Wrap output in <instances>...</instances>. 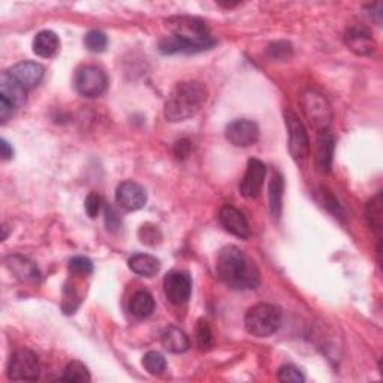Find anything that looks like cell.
Here are the masks:
<instances>
[{
  "label": "cell",
  "instance_id": "7c38bea8",
  "mask_svg": "<svg viewBox=\"0 0 383 383\" xmlns=\"http://www.w3.org/2000/svg\"><path fill=\"white\" fill-rule=\"evenodd\" d=\"M115 201L126 211H138L145 205L147 192L141 185L127 180L117 187Z\"/></svg>",
  "mask_w": 383,
  "mask_h": 383
},
{
  "label": "cell",
  "instance_id": "5b68a950",
  "mask_svg": "<svg viewBox=\"0 0 383 383\" xmlns=\"http://www.w3.org/2000/svg\"><path fill=\"white\" fill-rule=\"evenodd\" d=\"M301 106L305 119L319 132L326 131L334 119L331 105L324 94L315 90H307L301 98Z\"/></svg>",
  "mask_w": 383,
  "mask_h": 383
},
{
  "label": "cell",
  "instance_id": "277c9868",
  "mask_svg": "<svg viewBox=\"0 0 383 383\" xmlns=\"http://www.w3.org/2000/svg\"><path fill=\"white\" fill-rule=\"evenodd\" d=\"M282 325V310L273 304H256L249 308L244 317V326L254 337H270L279 331Z\"/></svg>",
  "mask_w": 383,
  "mask_h": 383
},
{
  "label": "cell",
  "instance_id": "d6986e66",
  "mask_svg": "<svg viewBox=\"0 0 383 383\" xmlns=\"http://www.w3.org/2000/svg\"><path fill=\"white\" fill-rule=\"evenodd\" d=\"M162 346L171 354H185L190 347L189 337L177 326H168L161 337Z\"/></svg>",
  "mask_w": 383,
  "mask_h": 383
},
{
  "label": "cell",
  "instance_id": "f546056e",
  "mask_svg": "<svg viewBox=\"0 0 383 383\" xmlns=\"http://www.w3.org/2000/svg\"><path fill=\"white\" fill-rule=\"evenodd\" d=\"M69 273L72 275H80V277H87L93 273V263L86 256H75L69 262Z\"/></svg>",
  "mask_w": 383,
  "mask_h": 383
},
{
  "label": "cell",
  "instance_id": "f1b7e54d",
  "mask_svg": "<svg viewBox=\"0 0 383 383\" xmlns=\"http://www.w3.org/2000/svg\"><path fill=\"white\" fill-rule=\"evenodd\" d=\"M84 44H86L87 50L92 52H102L105 51L106 45H108V38L99 30H92L84 36Z\"/></svg>",
  "mask_w": 383,
  "mask_h": 383
},
{
  "label": "cell",
  "instance_id": "cb8c5ba5",
  "mask_svg": "<svg viewBox=\"0 0 383 383\" xmlns=\"http://www.w3.org/2000/svg\"><path fill=\"white\" fill-rule=\"evenodd\" d=\"M366 219L368 222V226L373 229L376 233H380L382 219H383L382 194H377L373 199L368 201V204L366 207Z\"/></svg>",
  "mask_w": 383,
  "mask_h": 383
},
{
  "label": "cell",
  "instance_id": "4dcf8cb0",
  "mask_svg": "<svg viewBox=\"0 0 383 383\" xmlns=\"http://www.w3.org/2000/svg\"><path fill=\"white\" fill-rule=\"evenodd\" d=\"M279 380L280 382H291V383H303L305 380L304 375L301 373V370L300 368H296L295 366H283L280 367L279 370Z\"/></svg>",
  "mask_w": 383,
  "mask_h": 383
},
{
  "label": "cell",
  "instance_id": "8992f818",
  "mask_svg": "<svg viewBox=\"0 0 383 383\" xmlns=\"http://www.w3.org/2000/svg\"><path fill=\"white\" fill-rule=\"evenodd\" d=\"M41 373L39 359L30 349H20L8 363V377L20 382H35Z\"/></svg>",
  "mask_w": 383,
  "mask_h": 383
},
{
  "label": "cell",
  "instance_id": "2e32d148",
  "mask_svg": "<svg viewBox=\"0 0 383 383\" xmlns=\"http://www.w3.org/2000/svg\"><path fill=\"white\" fill-rule=\"evenodd\" d=\"M26 90L36 87L44 78V66L36 62H21L8 71Z\"/></svg>",
  "mask_w": 383,
  "mask_h": 383
},
{
  "label": "cell",
  "instance_id": "8fae6325",
  "mask_svg": "<svg viewBox=\"0 0 383 383\" xmlns=\"http://www.w3.org/2000/svg\"><path fill=\"white\" fill-rule=\"evenodd\" d=\"M265 175H267V166H265V164L261 162L259 159H250L247 162L246 174H244L240 185L241 195L249 199L258 198L262 192Z\"/></svg>",
  "mask_w": 383,
  "mask_h": 383
},
{
  "label": "cell",
  "instance_id": "836d02e7",
  "mask_svg": "<svg viewBox=\"0 0 383 383\" xmlns=\"http://www.w3.org/2000/svg\"><path fill=\"white\" fill-rule=\"evenodd\" d=\"M17 111L18 110L15 108L14 105H10L8 101L0 98V123L6 124L15 115Z\"/></svg>",
  "mask_w": 383,
  "mask_h": 383
},
{
  "label": "cell",
  "instance_id": "5bb4252c",
  "mask_svg": "<svg viewBox=\"0 0 383 383\" xmlns=\"http://www.w3.org/2000/svg\"><path fill=\"white\" fill-rule=\"evenodd\" d=\"M334 148L335 140L333 133L328 132V129L319 132L315 147V166L321 174H328L331 171Z\"/></svg>",
  "mask_w": 383,
  "mask_h": 383
},
{
  "label": "cell",
  "instance_id": "484cf974",
  "mask_svg": "<svg viewBox=\"0 0 383 383\" xmlns=\"http://www.w3.org/2000/svg\"><path fill=\"white\" fill-rule=\"evenodd\" d=\"M63 380L86 383L92 380V376L89 368L82 363H80V361H72V363L66 366L65 371H63Z\"/></svg>",
  "mask_w": 383,
  "mask_h": 383
},
{
  "label": "cell",
  "instance_id": "7a4b0ae2",
  "mask_svg": "<svg viewBox=\"0 0 383 383\" xmlns=\"http://www.w3.org/2000/svg\"><path fill=\"white\" fill-rule=\"evenodd\" d=\"M216 268L219 279L232 289H254L261 282L256 265L249 262L246 254L236 246H226L220 250Z\"/></svg>",
  "mask_w": 383,
  "mask_h": 383
},
{
  "label": "cell",
  "instance_id": "d6a6232c",
  "mask_svg": "<svg viewBox=\"0 0 383 383\" xmlns=\"http://www.w3.org/2000/svg\"><path fill=\"white\" fill-rule=\"evenodd\" d=\"M84 207H86V211L89 217L94 219L96 216L99 215L101 211V207H102V199L99 195L96 194H90L87 198H86V202H84Z\"/></svg>",
  "mask_w": 383,
  "mask_h": 383
},
{
  "label": "cell",
  "instance_id": "ba28073f",
  "mask_svg": "<svg viewBox=\"0 0 383 383\" xmlns=\"http://www.w3.org/2000/svg\"><path fill=\"white\" fill-rule=\"evenodd\" d=\"M108 87V77L98 66H84L75 75V89L84 98H98Z\"/></svg>",
  "mask_w": 383,
  "mask_h": 383
},
{
  "label": "cell",
  "instance_id": "d4e9b609",
  "mask_svg": "<svg viewBox=\"0 0 383 383\" xmlns=\"http://www.w3.org/2000/svg\"><path fill=\"white\" fill-rule=\"evenodd\" d=\"M316 201H317L319 204H321L325 210H328L329 212H331V215H333L334 217H338L340 220H343V217H345V210H343L342 205L338 204L337 198H335L328 189H325V187L317 189V192H316Z\"/></svg>",
  "mask_w": 383,
  "mask_h": 383
},
{
  "label": "cell",
  "instance_id": "83f0119b",
  "mask_svg": "<svg viewBox=\"0 0 383 383\" xmlns=\"http://www.w3.org/2000/svg\"><path fill=\"white\" fill-rule=\"evenodd\" d=\"M143 366L150 375L159 376L162 375L166 368V359L159 352H148L143 359Z\"/></svg>",
  "mask_w": 383,
  "mask_h": 383
},
{
  "label": "cell",
  "instance_id": "ac0fdd59",
  "mask_svg": "<svg viewBox=\"0 0 383 383\" xmlns=\"http://www.w3.org/2000/svg\"><path fill=\"white\" fill-rule=\"evenodd\" d=\"M8 268L15 274V277L23 282L38 283L41 280V273L34 261L20 256V254H13L6 258Z\"/></svg>",
  "mask_w": 383,
  "mask_h": 383
},
{
  "label": "cell",
  "instance_id": "8d00e7d4",
  "mask_svg": "<svg viewBox=\"0 0 383 383\" xmlns=\"http://www.w3.org/2000/svg\"><path fill=\"white\" fill-rule=\"evenodd\" d=\"M0 148H2V157H3V161H9V159H13V157H14L13 147L9 145V143H8L6 140L0 141Z\"/></svg>",
  "mask_w": 383,
  "mask_h": 383
},
{
  "label": "cell",
  "instance_id": "7402d4cb",
  "mask_svg": "<svg viewBox=\"0 0 383 383\" xmlns=\"http://www.w3.org/2000/svg\"><path fill=\"white\" fill-rule=\"evenodd\" d=\"M129 312L138 319L150 317L154 312V298L150 292L138 291L132 295L129 303Z\"/></svg>",
  "mask_w": 383,
  "mask_h": 383
},
{
  "label": "cell",
  "instance_id": "52a82bcc",
  "mask_svg": "<svg viewBox=\"0 0 383 383\" xmlns=\"http://www.w3.org/2000/svg\"><path fill=\"white\" fill-rule=\"evenodd\" d=\"M284 123L287 135H289V140H287V147H289V153L294 157V161L303 162L304 159L308 156L310 152V143H308V135L300 117L296 115L292 110L284 111Z\"/></svg>",
  "mask_w": 383,
  "mask_h": 383
},
{
  "label": "cell",
  "instance_id": "44dd1931",
  "mask_svg": "<svg viewBox=\"0 0 383 383\" xmlns=\"http://www.w3.org/2000/svg\"><path fill=\"white\" fill-rule=\"evenodd\" d=\"M129 268L141 277H154V275L161 270V262L152 254L136 253L127 261Z\"/></svg>",
  "mask_w": 383,
  "mask_h": 383
},
{
  "label": "cell",
  "instance_id": "4316f807",
  "mask_svg": "<svg viewBox=\"0 0 383 383\" xmlns=\"http://www.w3.org/2000/svg\"><path fill=\"white\" fill-rule=\"evenodd\" d=\"M196 343L199 349L207 350L215 345V335H212V329L205 319H199L196 325Z\"/></svg>",
  "mask_w": 383,
  "mask_h": 383
},
{
  "label": "cell",
  "instance_id": "ffe728a7",
  "mask_svg": "<svg viewBox=\"0 0 383 383\" xmlns=\"http://www.w3.org/2000/svg\"><path fill=\"white\" fill-rule=\"evenodd\" d=\"M60 48V39L52 30H42L34 39V52L39 57H52Z\"/></svg>",
  "mask_w": 383,
  "mask_h": 383
},
{
  "label": "cell",
  "instance_id": "1f68e13d",
  "mask_svg": "<svg viewBox=\"0 0 383 383\" xmlns=\"http://www.w3.org/2000/svg\"><path fill=\"white\" fill-rule=\"evenodd\" d=\"M138 236H140V240L145 244H150V246H154L156 243L161 241L162 233L161 231L157 229V226L150 225V223H147V225H143L140 232H138Z\"/></svg>",
  "mask_w": 383,
  "mask_h": 383
},
{
  "label": "cell",
  "instance_id": "3957f363",
  "mask_svg": "<svg viewBox=\"0 0 383 383\" xmlns=\"http://www.w3.org/2000/svg\"><path fill=\"white\" fill-rule=\"evenodd\" d=\"M207 89L198 81H183L169 93L165 102V117L168 122L178 123L195 117L207 101Z\"/></svg>",
  "mask_w": 383,
  "mask_h": 383
},
{
  "label": "cell",
  "instance_id": "9a60e30c",
  "mask_svg": "<svg viewBox=\"0 0 383 383\" xmlns=\"http://www.w3.org/2000/svg\"><path fill=\"white\" fill-rule=\"evenodd\" d=\"M345 42L350 51L358 56H368L375 51L376 44L370 30L364 26H352L346 30Z\"/></svg>",
  "mask_w": 383,
  "mask_h": 383
},
{
  "label": "cell",
  "instance_id": "9c48e42d",
  "mask_svg": "<svg viewBox=\"0 0 383 383\" xmlns=\"http://www.w3.org/2000/svg\"><path fill=\"white\" fill-rule=\"evenodd\" d=\"M164 292L168 301L175 305L187 303L192 295V279L189 273L180 270L169 271L164 279Z\"/></svg>",
  "mask_w": 383,
  "mask_h": 383
},
{
  "label": "cell",
  "instance_id": "30bf717a",
  "mask_svg": "<svg viewBox=\"0 0 383 383\" xmlns=\"http://www.w3.org/2000/svg\"><path fill=\"white\" fill-rule=\"evenodd\" d=\"M226 140L236 147H250L259 140V126L247 119L233 120L226 126Z\"/></svg>",
  "mask_w": 383,
  "mask_h": 383
},
{
  "label": "cell",
  "instance_id": "d590c367",
  "mask_svg": "<svg viewBox=\"0 0 383 383\" xmlns=\"http://www.w3.org/2000/svg\"><path fill=\"white\" fill-rule=\"evenodd\" d=\"M268 51L274 59H280V57L289 56L292 48H291V44H287V42H275V44L270 47Z\"/></svg>",
  "mask_w": 383,
  "mask_h": 383
},
{
  "label": "cell",
  "instance_id": "e0dca14e",
  "mask_svg": "<svg viewBox=\"0 0 383 383\" xmlns=\"http://www.w3.org/2000/svg\"><path fill=\"white\" fill-rule=\"evenodd\" d=\"M0 98L20 110L27 101V90L17 80H14L8 71H5L0 75Z\"/></svg>",
  "mask_w": 383,
  "mask_h": 383
},
{
  "label": "cell",
  "instance_id": "6da1fadb",
  "mask_svg": "<svg viewBox=\"0 0 383 383\" xmlns=\"http://www.w3.org/2000/svg\"><path fill=\"white\" fill-rule=\"evenodd\" d=\"M171 30V36L161 41L159 48L164 55H175V52H186L195 55L210 50L216 44L210 36L207 24L196 17H173L166 21Z\"/></svg>",
  "mask_w": 383,
  "mask_h": 383
},
{
  "label": "cell",
  "instance_id": "603a6c76",
  "mask_svg": "<svg viewBox=\"0 0 383 383\" xmlns=\"http://www.w3.org/2000/svg\"><path fill=\"white\" fill-rule=\"evenodd\" d=\"M284 182L282 174H274L270 183V210L274 217H280L282 215V201H283Z\"/></svg>",
  "mask_w": 383,
  "mask_h": 383
},
{
  "label": "cell",
  "instance_id": "e575fe53",
  "mask_svg": "<svg viewBox=\"0 0 383 383\" xmlns=\"http://www.w3.org/2000/svg\"><path fill=\"white\" fill-rule=\"evenodd\" d=\"M105 222H106V229L110 231H117L120 226H122V219L119 217V215L114 211L113 207H106L105 210Z\"/></svg>",
  "mask_w": 383,
  "mask_h": 383
},
{
  "label": "cell",
  "instance_id": "4fadbf2b",
  "mask_svg": "<svg viewBox=\"0 0 383 383\" xmlns=\"http://www.w3.org/2000/svg\"><path fill=\"white\" fill-rule=\"evenodd\" d=\"M219 222L220 225L225 228L232 236L238 238H249L250 237V226L246 216L243 212L232 207V205H223L219 211Z\"/></svg>",
  "mask_w": 383,
  "mask_h": 383
}]
</instances>
